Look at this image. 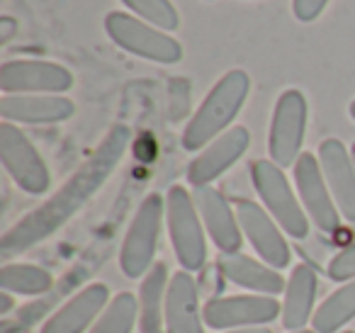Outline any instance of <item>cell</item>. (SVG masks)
Wrapping results in <instances>:
<instances>
[{
	"label": "cell",
	"instance_id": "6da1fadb",
	"mask_svg": "<svg viewBox=\"0 0 355 333\" xmlns=\"http://www.w3.org/2000/svg\"><path fill=\"white\" fill-rule=\"evenodd\" d=\"M132 142V132L127 124H114L105 139L98 144L93 153L85 158V163L37 210L25 214L12 229H8L0 239V258L10 263V258L35 248L37 244L46 241L51 234L61 229L66 221L73 219L76 212H80L93 195L110 180L117 166L122 163L124 153Z\"/></svg>",
	"mask_w": 355,
	"mask_h": 333
},
{
	"label": "cell",
	"instance_id": "7a4b0ae2",
	"mask_svg": "<svg viewBox=\"0 0 355 333\" xmlns=\"http://www.w3.org/2000/svg\"><path fill=\"white\" fill-rule=\"evenodd\" d=\"M251 90V78L246 71L232 69L214 83V88L207 93L195 114L190 117L188 127L183 132V148L185 151H198L222 137L229 124L239 117L243 103Z\"/></svg>",
	"mask_w": 355,
	"mask_h": 333
},
{
	"label": "cell",
	"instance_id": "3957f363",
	"mask_svg": "<svg viewBox=\"0 0 355 333\" xmlns=\"http://www.w3.org/2000/svg\"><path fill=\"white\" fill-rule=\"evenodd\" d=\"M166 224L178 263L188 273H198L207 260L205 224L193 195L185 187L173 185L166 195Z\"/></svg>",
	"mask_w": 355,
	"mask_h": 333
},
{
	"label": "cell",
	"instance_id": "277c9868",
	"mask_svg": "<svg viewBox=\"0 0 355 333\" xmlns=\"http://www.w3.org/2000/svg\"><path fill=\"white\" fill-rule=\"evenodd\" d=\"M251 180L258 197L266 205L268 214L277 221L282 231L292 239L302 241L309 236V216H306L302 202L292 192V185L282 168L266 158L251 163Z\"/></svg>",
	"mask_w": 355,
	"mask_h": 333
},
{
	"label": "cell",
	"instance_id": "5b68a950",
	"mask_svg": "<svg viewBox=\"0 0 355 333\" xmlns=\"http://www.w3.org/2000/svg\"><path fill=\"white\" fill-rule=\"evenodd\" d=\"M163 216H166V200L158 192H151L139 205L119 250V268L129 280L144 278L153 268Z\"/></svg>",
	"mask_w": 355,
	"mask_h": 333
},
{
	"label": "cell",
	"instance_id": "8992f818",
	"mask_svg": "<svg viewBox=\"0 0 355 333\" xmlns=\"http://www.w3.org/2000/svg\"><path fill=\"white\" fill-rule=\"evenodd\" d=\"M105 32L119 49L129 51L134 56H141L146 61L171 66L183 59L180 42L173 40L171 35H166L158 27L139 20V17L127 15V12H110L105 17Z\"/></svg>",
	"mask_w": 355,
	"mask_h": 333
},
{
	"label": "cell",
	"instance_id": "52a82bcc",
	"mask_svg": "<svg viewBox=\"0 0 355 333\" xmlns=\"http://www.w3.org/2000/svg\"><path fill=\"white\" fill-rule=\"evenodd\" d=\"M306 119H309V105L302 90L290 88L277 98L272 110L270 132H268V151L270 161L280 168H290L302 156L304 144Z\"/></svg>",
	"mask_w": 355,
	"mask_h": 333
},
{
	"label": "cell",
	"instance_id": "ba28073f",
	"mask_svg": "<svg viewBox=\"0 0 355 333\" xmlns=\"http://www.w3.org/2000/svg\"><path fill=\"white\" fill-rule=\"evenodd\" d=\"M0 161L15 185L27 195H44L49 190L51 176L44 158L12 122L0 124Z\"/></svg>",
	"mask_w": 355,
	"mask_h": 333
},
{
	"label": "cell",
	"instance_id": "9c48e42d",
	"mask_svg": "<svg viewBox=\"0 0 355 333\" xmlns=\"http://www.w3.org/2000/svg\"><path fill=\"white\" fill-rule=\"evenodd\" d=\"M73 88V74L51 61L17 59L0 66L3 95H61Z\"/></svg>",
	"mask_w": 355,
	"mask_h": 333
},
{
	"label": "cell",
	"instance_id": "30bf717a",
	"mask_svg": "<svg viewBox=\"0 0 355 333\" xmlns=\"http://www.w3.org/2000/svg\"><path fill=\"white\" fill-rule=\"evenodd\" d=\"M282 314V304L268 294H234V297H214L202 307L205 323L217 331L234 328L266 326Z\"/></svg>",
	"mask_w": 355,
	"mask_h": 333
},
{
	"label": "cell",
	"instance_id": "8fae6325",
	"mask_svg": "<svg viewBox=\"0 0 355 333\" xmlns=\"http://www.w3.org/2000/svg\"><path fill=\"white\" fill-rule=\"evenodd\" d=\"M295 185L297 192H300L302 207H304L311 224L324 231V234H334L340 226V212L336 207L329 185H326L324 173H321L319 156H311L309 151H304L297 158Z\"/></svg>",
	"mask_w": 355,
	"mask_h": 333
},
{
	"label": "cell",
	"instance_id": "7c38bea8",
	"mask_svg": "<svg viewBox=\"0 0 355 333\" xmlns=\"http://www.w3.org/2000/svg\"><path fill=\"white\" fill-rule=\"evenodd\" d=\"M236 216L243 239H248V244L253 246V250L263 263H268L275 270H282L292 263L290 246H287L282 231L277 229V221L268 214L266 207H261L253 200H239Z\"/></svg>",
	"mask_w": 355,
	"mask_h": 333
},
{
	"label": "cell",
	"instance_id": "4fadbf2b",
	"mask_svg": "<svg viewBox=\"0 0 355 333\" xmlns=\"http://www.w3.org/2000/svg\"><path fill=\"white\" fill-rule=\"evenodd\" d=\"M248 144H251V134L246 127L227 129L222 137H217L209 146H205L200 156H195V161L190 163L188 173H185L188 182L193 187H205L214 182L246 153Z\"/></svg>",
	"mask_w": 355,
	"mask_h": 333
},
{
	"label": "cell",
	"instance_id": "5bb4252c",
	"mask_svg": "<svg viewBox=\"0 0 355 333\" xmlns=\"http://www.w3.org/2000/svg\"><path fill=\"white\" fill-rule=\"evenodd\" d=\"M193 200L202 216V224L207 229L209 239L214 241L222 255H234L243 246V231L239 226V216L234 214L229 200L212 185L195 187Z\"/></svg>",
	"mask_w": 355,
	"mask_h": 333
},
{
	"label": "cell",
	"instance_id": "9a60e30c",
	"mask_svg": "<svg viewBox=\"0 0 355 333\" xmlns=\"http://www.w3.org/2000/svg\"><path fill=\"white\" fill-rule=\"evenodd\" d=\"M110 304V289L103 282H93L56 309L42 326V333H85Z\"/></svg>",
	"mask_w": 355,
	"mask_h": 333
},
{
	"label": "cell",
	"instance_id": "2e32d148",
	"mask_svg": "<svg viewBox=\"0 0 355 333\" xmlns=\"http://www.w3.org/2000/svg\"><path fill=\"white\" fill-rule=\"evenodd\" d=\"M319 163L340 216L355 221V168L348 148L338 139H324L319 146Z\"/></svg>",
	"mask_w": 355,
	"mask_h": 333
},
{
	"label": "cell",
	"instance_id": "e0dca14e",
	"mask_svg": "<svg viewBox=\"0 0 355 333\" xmlns=\"http://www.w3.org/2000/svg\"><path fill=\"white\" fill-rule=\"evenodd\" d=\"M166 333H205L198 284L188 270H178L168 282Z\"/></svg>",
	"mask_w": 355,
	"mask_h": 333
},
{
	"label": "cell",
	"instance_id": "ac0fdd59",
	"mask_svg": "<svg viewBox=\"0 0 355 333\" xmlns=\"http://www.w3.org/2000/svg\"><path fill=\"white\" fill-rule=\"evenodd\" d=\"M76 112L73 100L64 95H3L0 117L20 124H59Z\"/></svg>",
	"mask_w": 355,
	"mask_h": 333
},
{
	"label": "cell",
	"instance_id": "d6986e66",
	"mask_svg": "<svg viewBox=\"0 0 355 333\" xmlns=\"http://www.w3.org/2000/svg\"><path fill=\"white\" fill-rule=\"evenodd\" d=\"M217 268L229 282L239 284V287H243V289H251V292H256V294L277 297V294L285 292V287H287L285 278H282L275 268L251 258V255H243V253L222 255Z\"/></svg>",
	"mask_w": 355,
	"mask_h": 333
},
{
	"label": "cell",
	"instance_id": "ffe728a7",
	"mask_svg": "<svg viewBox=\"0 0 355 333\" xmlns=\"http://www.w3.org/2000/svg\"><path fill=\"white\" fill-rule=\"evenodd\" d=\"M316 299V273L306 263H300L292 268V275L287 280L285 299H282V326L287 333L304 331L306 323L314 318L311 309H314Z\"/></svg>",
	"mask_w": 355,
	"mask_h": 333
},
{
	"label": "cell",
	"instance_id": "44dd1931",
	"mask_svg": "<svg viewBox=\"0 0 355 333\" xmlns=\"http://www.w3.org/2000/svg\"><path fill=\"white\" fill-rule=\"evenodd\" d=\"M168 268L166 263H156L141 280L139 289V331L161 333L166 326V297H168Z\"/></svg>",
	"mask_w": 355,
	"mask_h": 333
},
{
	"label": "cell",
	"instance_id": "7402d4cb",
	"mask_svg": "<svg viewBox=\"0 0 355 333\" xmlns=\"http://www.w3.org/2000/svg\"><path fill=\"white\" fill-rule=\"evenodd\" d=\"M0 287L10 294H46L54 287V278L44 268L32 263H3L0 268Z\"/></svg>",
	"mask_w": 355,
	"mask_h": 333
},
{
	"label": "cell",
	"instance_id": "603a6c76",
	"mask_svg": "<svg viewBox=\"0 0 355 333\" xmlns=\"http://www.w3.org/2000/svg\"><path fill=\"white\" fill-rule=\"evenodd\" d=\"M355 318V280L343 282L319 309L314 311L311 326L316 333H336Z\"/></svg>",
	"mask_w": 355,
	"mask_h": 333
},
{
	"label": "cell",
	"instance_id": "cb8c5ba5",
	"mask_svg": "<svg viewBox=\"0 0 355 333\" xmlns=\"http://www.w3.org/2000/svg\"><path fill=\"white\" fill-rule=\"evenodd\" d=\"M139 316V297L134 292H119L110 299L88 333H132Z\"/></svg>",
	"mask_w": 355,
	"mask_h": 333
},
{
	"label": "cell",
	"instance_id": "d4e9b609",
	"mask_svg": "<svg viewBox=\"0 0 355 333\" xmlns=\"http://www.w3.org/2000/svg\"><path fill=\"white\" fill-rule=\"evenodd\" d=\"M122 3L132 12H137V17L163 32H173L180 25V17L171 0H122Z\"/></svg>",
	"mask_w": 355,
	"mask_h": 333
},
{
	"label": "cell",
	"instance_id": "484cf974",
	"mask_svg": "<svg viewBox=\"0 0 355 333\" xmlns=\"http://www.w3.org/2000/svg\"><path fill=\"white\" fill-rule=\"evenodd\" d=\"M329 278L334 282H350V280H355V244L345 246L343 250H338L331 258Z\"/></svg>",
	"mask_w": 355,
	"mask_h": 333
},
{
	"label": "cell",
	"instance_id": "4316f807",
	"mask_svg": "<svg viewBox=\"0 0 355 333\" xmlns=\"http://www.w3.org/2000/svg\"><path fill=\"white\" fill-rule=\"evenodd\" d=\"M329 0H292V12L300 22H314L326 10Z\"/></svg>",
	"mask_w": 355,
	"mask_h": 333
},
{
	"label": "cell",
	"instance_id": "83f0119b",
	"mask_svg": "<svg viewBox=\"0 0 355 333\" xmlns=\"http://www.w3.org/2000/svg\"><path fill=\"white\" fill-rule=\"evenodd\" d=\"M15 307V299H12L10 292H0V316L8 318V314H10V309Z\"/></svg>",
	"mask_w": 355,
	"mask_h": 333
},
{
	"label": "cell",
	"instance_id": "f1b7e54d",
	"mask_svg": "<svg viewBox=\"0 0 355 333\" xmlns=\"http://www.w3.org/2000/svg\"><path fill=\"white\" fill-rule=\"evenodd\" d=\"M0 25H3V35H0V42H3V44H6L8 40H10L12 37V32H15V27H17V22L12 20V17H3V22H0Z\"/></svg>",
	"mask_w": 355,
	"mask_h": 333
},
{
	"label": "cell",
	"instance_id": "f546056e",
	"mask_svg": "<svg viewBox=\"0 0 355 333\" xmlns=\"http://www.w3.org/2000/svg\"><path fill=\"white\" fill-rule=\"evenodd\" d=\"M227 333H272V331L266 326H248V328H234V331H227Z\"/></svg>",
	"mask_w": 355,
	"mask_h": 333
},
{
	"label": "cell",
	"instance_id": "4dcf8cb0",
	"mask_svg": "<svg viewBox=\"0 0 355 333\" xmlns=\"http://www.w3.org/2000/svg\"><path fill=\"white\" fill-rule=\"evenodd\" d=\"M348 112H350V117H353V119H355V100H353V103H350V108H348Z\"/></svg>",
	"mask_w": 355,
	"mask_h": 333
},
{
	"label": "cell",
	"instance_id": "1f68e13d",
	"mask_svg": "<svg viewBox=\"0 0 355 333\" xmlns=\"http://www.w3.org/2000/svg\"><path fill=\"white\" fill-rule=\"evenodd\" d=\"M295 333H316V331H306V328H304V331H295Z\"/></svg>",
	"mask_w": 355,
	"mask_h": 333
},
{
	"label": "cell",
	"instance_id": "d6a6232c",
	"mask_svg": "<svg viewBox=\"0 0 355 333\" xmlns=\"http://www.w3.org/2000/svg\"><path fill=\"white\" fill-rule=\"evenodd\" d=\"M343 333H355V331H343Z\"/></svg>",
	"mask_w": 355,
	"mask_h": 333
}]
</instances>
